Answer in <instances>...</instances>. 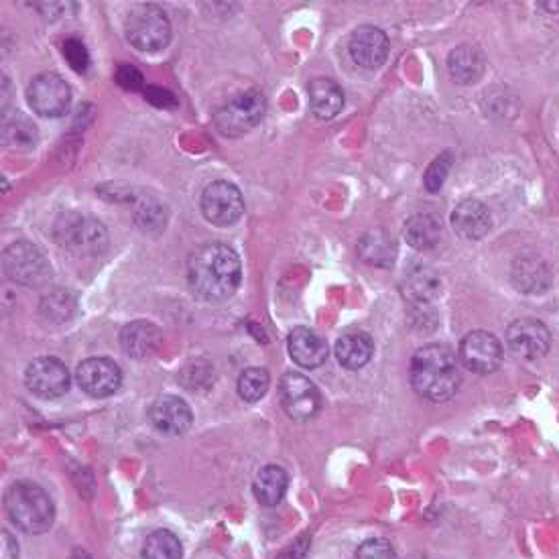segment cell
I'll return each mask as SVG.
<instances>
[{
  "label": "cell",
  "instance_id": "6da1fadb",
  "mask_svg": "<svg viewBox=\"0 0 559 559\" xmlns=\"http://www.w3.org/2000/svg\"><path fill=\"white\" fill-rule=\"evenodd\" d=\"M240 277V259L228 244H204L190 257L188 283L202 301L220 303L230 299L240 285Z\"/></svg>",
  "mask_w": 559,
  "mask_h": 559
},
{
  "label": "cell",
  "instance_id": "7a4b0ae2",
  "mask_svg": "<svg viewBox=\"0 0 559 559\" xmlns=\"http://www.w3.org/2000/svg\"><path fill=\"white\" fill-rule=\"evenodd\" d=\"M409 379L417 395L433 403H444L458 393L462 385V372L454 352L448 346L427 344L413 354Z\"/></svg>",
  "mask_w": 559,
  "mask_h": 559
},
{
  "label": "cell",
  "instance_id": "3957f363",
  "mask_svg": "<svg viewBox=\"0 0 559 559\" xmlns=\"http://www.w3.org/2000/svg\"><path fill=\"white\" fill-rule=\"evenodd\" d=\"M5 509L9 519L25 533L39 535L49 531L55 521L51 496L35 482H17L7 490Z\"/></svg>",
  "mask_w": 559,
  "mask_h": 559
},
{
  "label": "cell",
  "instance_id": "277c9868",
  "mask_svg": "<svg viewBox=\"0 0 559 559\" xmlns=\"http://www.w3.org/2000/svg\"><path fill=\"white\" fill-rule=\"evenodd\" d=\"M53 240L70 255L98 257L108 248V230L92 216L66 212L53 224Z\"/></svg>",
  "mask_w": 559,
  "mask_h": 559
},
{
  "label": "cell",
  "instance_id": "5b68a950",
  "mask_svg": "<svg viewBox=\"0 0 559 559\" xmlns=\"http://www.w3.org/2000/svg\"><path fill=\"white\" fill-rule=\"evenodd\" d=\"M124 33L133 47L147 53L161 51L171 41L169 19L157 5L135 7L124 23Z\"/></svg>",
  "mask_w": 559,
  "mask_h": 559
},
{
  "label": "cell",
  "instance_id": "8992f818",
  "mask_svg": "<svg viewBox=\"0 0 559 559\" xmlns=\"http://www.w3.org/2000/svg\"><path fill=\"white\" fill-rule=\"evenodd\" d=\"M267 112V100L257 90H246L228 100L214 116L216 129L224 137H240L255 129Z\"/></svg>",
  "mask_w": 559,
  "mask_h": 559
},
{
  "label": "cell",
  "instance_id": "52a82bcc",
  "mask_svg": "<svg viewBox=\"0 0 559 559\" xmlns=\"http://www.w3.org/2000/svg\"><path fill=\"white\" fill-rule=\"evenodd\" d=\"M5 275L25 287H41L51 279L47 257L31 242H15L3 255Z\"/></svg>",
  "mask_w": 559,
  "mask_h": 559
},
{
  "label": "cell",
  "instance_id": "ba28073f",
  "mask_svg": "<svg viewBox=\"0 0 559 559\" xmlns=\"http://www.w3.org/2000/svg\"><path fill=\"white\" fill-rule=\"evenodd\" d=\"M27 102L39 116H66L72 110V88L57 74H41L29 84Z\"/></svg>",
  "mask_w": 559,
  "mask_h": 559
},
{
  "label": "cell",
  "instance_id": "9c48e42d",
  "mask_svg": "<svg viewBox=\"0 0 559 559\" xmlns=\"http://www.w3.org/2000/svg\"><path fill=\"white\" fill-rule=\"evenodd\" d=\"M281 405L293 421H309L320 413L322 397L318 387L299 372H285L279 385Z\"/></svg>",
  "mask_w": 559,
  "mask_h": 559
},
{
  "label": "cell",
  "instance_id": "30bf717a",
  "mask_svg": "<svg viewBox=\"0 0 559 559\" xmlns=\"http://www.w3.org/2000/svg\"><path fill=\"white\" fill-rule=\"evenodd\" d=\"M25 383L27 389L41 399H59L70 391L72 375L61 360L53 356H41L29 364Z\"/></svg>",
  "mask_w": 559,
  "mask_h": 559
},
{
  "label": "cell",
  "instance_id": "8fae6325",
  "mask_svg": "<svg viewBox=\"0 0 559 559\" xmlns=\"http://www.w3.org/2000/svg\"><path fill=\"white\" fill-rule=\"evenodd\" d=\"M200 208L204 218L214 226H232L244 212L240 190L230 181H214L202 194Z\"/></svg>",
  "mask_w": 559,
  "mask_h": 559
},
{
  "label": "cell",
  "instance_id": "7c38bea8",
  "mask_svg": "<svg viewBox=\"0 0 559 559\" xmlns=\"http://www.w3.org/2000/svg\"><path fill=\"white\" fill-rule=\"evenodd\" d=\"M503 346L484 330L470 332L460 342V362L474 375H492L503 364Z\"/></svg>",
  "mask_w": 559,
  "mask_h": 559
},
{
  "label": "cell",
  "instance_id": "4fadbf2b",
  "mask_svg": "<svg viewBox=\"0 0 559 559\" xmlns=\"http://www.w3.org/2000/svg\"><path fill=\"white\" fill-rule=\"evenodd\" d=\"M76 381L84 393H88L90 397L102 399V397H110L112 393L118 391V387L122 383V375H120L118 364L112 358L94 356V358L80 362V366L76 370Z\"/></svg>",
  "mask_w": 559,
  "mask_h": 559
},
{
  "label": "cell",
  "instance_id": "5bb4252c",
  "mask_svg": "<svg viewBox=\"0 0 559 559\" xmlns=\"http://www.w3.org/2000/svg\"><path fill=\"white\" fill-rule=\"evenodd\" d=\"M507 342L511 352L521 360H541L551 346V334L547 326L533 318L515 320L507 330Z\"/></svg>",
  "mask_w": 559,
  "mask_h": 559
},
{
  "label": "cell",
  "instance_id": "9a60e30c",
  "mask_svg": "<svg viewBox=\"0 0 559 559\" xmlns=\"http://www.w3.org/2000/svg\"><path fill=\"white\" fill-rule=\"evenodd\" d=\"M350 55L354 59V64L366 70H377L381 68L387 57H389V39L379 27H358L350 35Z\"/></svg>",
  "mask_w": 559,
  "mask_h": 559
},
{
  "label": "cell",
  "instance_id": "2e32d148",
  "mask_svg": "<svg viewBox=\"0 0 559 559\" xmlns=\"http://www.w3.org/2000/svg\"><path fill=\"white\" fill-rule=\"evenodd\" d=\"M151 425L165 436H181L192 427L194 415L190 405L179 397L163 395L149 409Z\"/></svg>",
  "mask_w": 559,
  "mask_h": 559
},
{
  "label": "cell",
  "instance_id": "e0dca14e",
  "mask_svg": "<svg viewBox=\"0 0 559 559\" xmlns=\"http://www.w3.org/2000/svg\"><path fill=\"white\" fill-rule=\"evenodd\" d=\"M450 222L458 236L468 240H480L492 228V214L482 202L464 200L454 208Z\"/></svg>",
  "mask_w": 559,
  "mask_h": 559
},
{
  "label": "cell",
  "instance_id": "ac0fdd59",
  "mask_svg": "<svg viewBox=\"0 0 559 559\" xmlns=\"http://www.w3.org/2000/svg\"><path fill=\"white\" fill-rule=\"evenodd\" d=\"M293 362L303 368H318L328 360V342L309 328H295L287 340Z\"/></svg>",
  "mask_w": 559,
  "mask_h": 559
},
{
  "label": "cell",
  "instance_id": "d6986e66",
  "mask_svg": "<svg viewBox=\"0 0 559 559\" xmlns=\"http://www.w3.org/2000/svg\"><path fill=\"white\" fill-rule=\"evenodd\" d=\"M358 257L377 269H391L397 261V242L387 230H370L358 240Z\"/></svg>",
  "mask_w": 559,
  "mask_h": 559
},
{
  "label": "cell",
  "instance_id": "ffe728a7",
  "mask_svg": "<svg viewBox=\"0 0 559 559\" xmlns=\"http://www.w3.org/2000/svg\"><path fill=\"white\" fill-rule=\"evenodd\" d=\"M440 291H442V279L429 267L411 269L401 283L403 297L415 307H429V303L440 295Z\"/></svg>",
  "mask_w": 559,
  "mask_h": 559
},
{
  "label": "cell",
  "instance_id": "44dd1931",
  "mask_svg": "<svg viewBox=\"0 0 559 559\" xmlns=\"http://www.w3.org/2000/svg\"><path fill=\"white\" fill-rule=\"evenodd\" d=\"M120 346L131 358H149L161 346V332L149 322H131L120 332Z\"/></svg>",
  "mask_w": 559,
  "mask_h": 559
},
{
  "label": "cell",
  "instance_id": "7402d4cb",
  "mask_svg": "<svg viewBox=\"0 0 559 559\" xmlns=\"http://www.w3.org/2000/svg\"><path fill=\"white\" fill-rule=\"evenodd\" d=\"M484 53L470 43L458 45L450 57H448V68H450V76L456 84L462 86H472L476 84L482 74H484Z\"/></svg>",
  "mask_w": 559,
  "mask_h": 559
},
{
  "label": "cell",
  "instance_id": "603a6c76",
  "mask_svg": "<svg viewBox=\"0 0 559 559\" xmlns=\"http://www.w3.org/2000/svg\"><path fill=\"white\" fill-rule=\"evenodd\" d=\"M403 234L407 244L415 248V251H431V248H436L440 244L444 228H442V220L436 214L419 212L405 222Z\"/></svg>",
  "mask_w": 559,
  "mask_h": 559
},
{
  "label": "cell",
  "instance_id": "cb8c5ba5",
  "mask_svg": "<svg viewBox=\"0 0 559 559\" xmlns=\"http://www.w3.org/2000/svg\"><path fill=\"white\" fill-rule=\"evenodd\" d=\"M309 108L322 120H332L344 108V94L340 86L330 78H318L309 82Z\"/></svg>",
  "mask_w": 559,
  "mask_h": 559
},
{
  "label": "cell",
  "instance_id": "d4e9b609",
  "mask_svg": "<svg viewBox=\"0 0 559 559\" xmlns=\"http://www.w3.org/2000/svg\"><path fill=\"white\" fill-rule=\"evenodd\" d=\"M372 352H375V344H372V338L364 332H348L340 336L334 346L338 362L348 370H360L362 366H366L372 358Z\"/></svg>",
  "mask_w": 559,
  "mask_h": 559
},
{
  "label": "cell",
  "instance_id": "484cf974",
  "mask_svg": "<svg viewBox=\"0 0 559 559\" xmlns=\"http://www.w3.org/2000/svg\"><path fill=\"white\" fill-rule=\"evenodd\" d=\"M513 285L523 293H543L551 285V271L537 257H521L513 265Z\"/></svg>",
  "mask_w": 559,
  "mask_h": 559
},
{
  "label": "cell",
  "instance_id": "4316f807",
  "mask_svg": "<svg viewBox=\"0 0 559 559\" xmlns=\"http://www.w3.org/2000/svg\"><path fill=\"white\" fill-rule=\"evenodd\" d=\"M287 486L289 476L281 466H265L253 482V492L263 507H277L283 501Z\"/></svg>",
  "mask_w": 559,
  "mask_h": 559
},
{
  "label": "cell",
  "instance_id": "83f0119b",
  "mask_svg": "<svg viewBox=\"0 0 559 559\" xmlns=\"http://www.w3.org/2000/svg\"><path fill=\"white\" fill-rule=\"evenodd\" d=\"M39 141V131L35 124L23 116L15 114L13 118H5L3 124V145L11 149H31Z\"/></svg>",
  "mask_w": 559,
  "mask_h": 559
},
{
  "label": "cell",
  "instance_id": "f1b7e54d",
  "mask_svg": "<svg viewBox=\"0 0 559 559\" xmlns=\"http://www.w3.org/2000/svg\"><path fill=\"white\" fill-rule=\"evenodd\" d=\"M181 555V541L167 529H159L145 539L143 559H181Z\"/></svg>",
  "mask_w": 559,
  "mask_h": 559
},
{
  "label": "cell",
  "instance_id": "f546056e",
  "mask_svg": "<svg viewBox=\"0 0 559 559\" xmlns=\"http://www.w3.org/2000/svg\"><path fill=\"white\" fill-rule=\"evenodd\" d=\"M76 307H78L76 295H72L70 291H55L43 297L41 314L53 324H64L74 318Z\"/></svg>",
  "mask_w": 559,
  "mask_h": 559
},
{
  "label": "cell",
  "instance_id": "4dcf8cb0",
  "mask_svg": "<svg viewBox=\"0 0 559 559\" xmlns=\"http://www.w3.org/2000/svg\"><path fill=\"white\" fill-rule=\"evenodd\" d=\"M269 372L265 368H246L238 377V395L246 403H257L269 389Z\"/></svg>",
  "mask_w": 559,
  "mask_h": 559
},
{
  "label": "cell",
  "instance_id": "1f68e13d",
  "mask_svg": "<svg viewBox=\"0 0 559 559\" xmlns=\"http://www.w3.org/2000/svg\"><path fill=\"white\" fill-rule=\"evenodd\" d=\"M452 163H454V155L450 151H444L440 157H436L429 163V167L423 175V185L427 192L438 194L442 190V185L448 179V173L452 169Z\"/></svg>",
  "mask_w": 559,
  "mask_h": 559
},
{
  "label": "cell",
  "instance_id": "d6a6232c",
  "mask_svg": "<svg viewBox=\"0 0 559 559\" xmlns=\"http://www.w3.org/2000/svg\"><path fill=\"white\" fill-rule=\"evenodd\" d=\"M61 51H64L68 66H70L74 72L84 74V72L90 68V53H88L86 45H84L78 37L66 39L64 45H61Z\"/></svg>",
  "mask_w": 559,
  "mask_h": 559
},
{
  "label": "cell",
  "instance_id": "836d02e7",
  "mask_svg": "<svg viewBox=\"0 0 559 559\" xmlns=\"http://www.w3.org/2000/svg\"><path fill=\"white\" fill-rule=\"evenodd\" d=\"M356 559H397V551L387 539H368L356 549Z\"/></svg>",
  "mask_w": 559,
  "mask_h": 559
},
{
  "label": "cell",
  "instance_id": "e575fe53",
  "mask_svg": "<svg viewBox=\"0 0 559 559\" xmlns=\"http://www.w3.org/2000/svg\"><path fill=\"white\" fill-rule=\"evenodd\" d=\"M116 82L129 92H137V90H145L143 88V74L135 68V66H120L116 70Z\"/></svg>",
  "mask_w": 559,
  "mask_h": 559
},
{
  "label": "cell",
  "instance_id": "d590c367",
  "mask_svg": "<svg viewBox=\"0 0 559 559\" xmlns=\"http://www.w3.org/2000/svg\"><path fill=\"white\" fill-rule=\"evenodd\" d=\"M143 96H145V100H147L151 106H157V108L169 110V108H175V106H177V98H175L169 90H165V88H161V86H147V88L143 90Z\"/></svg>",
  "mask_w": 559,
  "mask_h": 559
},
{
  "label": "cell",
  "instance_id": "8d00e7d4",
  "mask_svg": "<svg viewBox=\"0 0 559 559\" xmlns=\"http://www.w3.org/2000/svg\"><path fill=\"white\" fill-rule=\"evenodd\" d=\"M0 537H3V547H0V559H17L19 557L17 539L7 529H3Z\"/></svg>",
  "mask_w": 559,
  "mask_h": 559
}]
</instances>
